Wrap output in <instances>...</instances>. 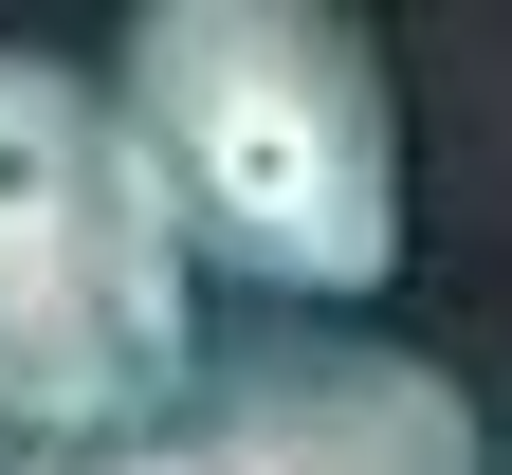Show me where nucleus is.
Returning a JSON list of instances; mask_svg holds the SVG:
<instances>
[{
  "instance_id": "nucleus-1",
  "label": "nucleus",
  "mask_w": 512,
  "mask_h": 475,
  "mask_svg": "<svg viewBox=\"0 0 512 475\" xmlns=\"http://www.w3.org/2000/svg\"><path fill=\"white\" fill-rule=\"evenodd\" d=\"M110 128L165 183L183 275H238L275 311H348L403 275V110L330 0H147Z\"/></svg>"
},
{
  "instance_id": "nucleus-2",
  "label": "nucleus",
  "mask_w": 512,
  "mask_h": 475,
  "mask_svg": "<svg viewBox=\"0 0 512 475\" xmlns=\"http://www.w3.org/2000/svg\"><path fill=\"white\" fill-rule=\"evenodd\" d=\"M202 366V275L74 55H0V439L92 457Z\"/></svg>"
},
{
  "instance_id": "nucleus-3",
  "label": "nucleus",
  "mask_w": 512,
  "mask_h": 475,
  "mask_svg": "<svg viewBox=\"0 0 512 475\" xmlns=\"http://www.w3.org/2000/svg\"><path fill=\"white\" fill-rule=\"evenodd\" d=\"M55 475H494V439L458 366L384 348V329H202V366L147 421Z\"/></svg>"
},
{
  "instance_id": "nucleus-4",
  "label": "nucleus",
  "mask_w": 512,
  "mask_h": 475,
  "mask_svg": "<svg viewBox=\"0 0 512 475\" xmlns=\"http://www.w3.org/2000/svg\"><path fill=\"white\" fill-rule=\"evenodd\" d=\"M0 475H55V457H0Z\"/></svg>"
}]
</instances>
